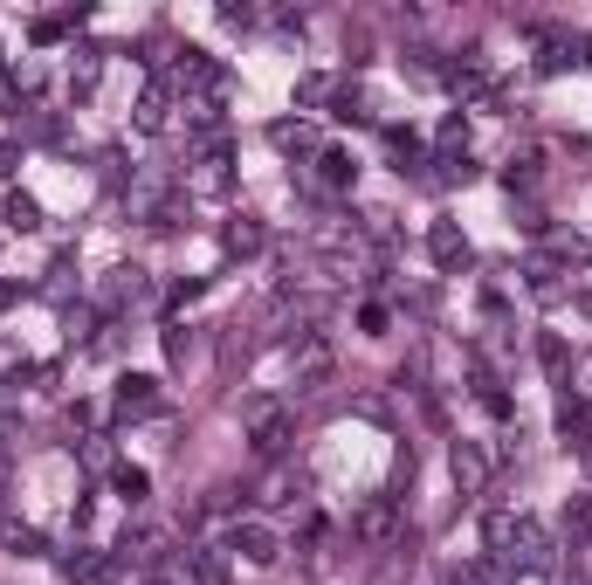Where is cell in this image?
Wrapping results in <instances>:
<instances>
[{"label":"cell","instance_id":"83f0119b","mask_svg":"<svg viewBox=\"0 0 592 585\" xmlns=\"http://www.w3.org/2000/svg\"><path fill=\"white\" fill-rule=\"evenodd\" d=\"M138 585H172V578H138Z\"/></svg>","mask_w":592,"mask_h":585},{"label":"cell","instance_id":"5b68a950","mask_svg":"<svg viewBox=\"0 0 592 585\" xmlns=\"http://www.w3.org/2000/svg\"><path fill=\"white\" fill-rule=\"evenodd\" d=\"M227 544H235L242 558H248V565H276V558H282V544H276V530L269 524H235V530H227Z\"/></svg>","mask_w":592,"mask_h":585},{"label":"cell","instance_id":"e0dca14e","mask_svg":"<svg viewBox=\"0 0 592 585\" xmlns=\"http://www.w3.org/2000/svg\"><path fill=\"white\" fill-rule=\"evenodd\" d=\"M111 296L118 303H145V269H118L111 275Z\"/></svg>","mask_w":592,"mask_h":585},{"label":"cell","instance_id":"ac0fdd59","mask_svg":"<svg viewBox=\"0 0 592 585\" xmlns=\"http://www.w3.org/2000/svg\"><path fill=\"white\" fill-rule=\"evenodd\" d=\"M530 296H545V303L565 296V283H558V269H551V262H530Z\"/></svg>","mask_w":592,"mask_h":585},{"label":"cell","instance_id":"44dd1931","mask_svg":"<svg viewBox=\"0 0 592 585\" xmlns=\"http://www.w3.org/2000/svg\"><path fill=\"white\" fill-rule=\"evenodd\" d=\"M111 482H118V496H124V503H138V496H145V469H118Z\"/></svg>","mask_w":592,"mask_h":585},{"label":"cell","instance_id":"f1b7e54d","mask_svg":"<svg viewBox=\"0 0 592 585\" xmlns=\"http://www.w3.org/2000/svg\"><path fill=\"white\" fill-rule=\"evenodd\" d=\"M0 303H8V283H0Z\"/></svg>","mask_w":592,"mask_h":585},{"label":"cell","instance_id":"5bb4252c","mask_svg":"<svg viewBox=\"0 0 592 585\" xmlns=\"http://www.w3.org/2000/svg\"><path fill=\"white\" fill-rule=\"evenodd\" d=\"M166 111H172V104H166V83H152V90L138 97V132H166Z\"/></svg>","mask_w":592,"mask_h":585},{"label":"cell","instance_id":"3957f363","mask_svg":"<svg viewBox=\"0 0 592 585\" xmlns=\"http://www.w3.org/2000/svg\"><path fill=\"white\" fill-rule=\"evenodd\" d=\"M351 538L358 544H400V496H372L366 510L351 517Z\"/></svg>","mask_w":592,"mask_h":585},{"label":"cell","instance_id":"ba28073f","mask_svg":"<svg viewBox=\"0 0 592 585\" xmlns=\"http://www.w3.org/2000/svg\"><path fill=\"white\" fill-rule=\"evenodd\" d=\"M448 469H455V482H461V496H482V482H489V454H482L476 441H455Z\"/></svg>","mask_w":592,"mask_h":585},{"label":"cell","instance_id":"30bf717a","mask_svg":"<svg viewBox=\"0 0 592 585\" xmlns=\"http://www.w3.org/2000/svg\"><path fill=\"white\" fill-rule=\"evenodd\" d=\"M221 248H227V256H255V248H263V221H255V214H235V221L221 227Z\"/></svg>","mask_w":592,"mask_h":585},{"label":"cell","instance_id":"cb8c5ba5","mask_svg":"<svg viewBox=\"0 0 592 585\" xmlns=\"http://www.w3.org/2000/svg\"><path fill=\"white\" fill-rule=\"evenodd\" d=\"M90 83H97V56H83V63H76V69H69V90H76V97H83Z\"/></svg>","mask_w":592,"mask_h":585},{"label":"cell","instance_id":"7c38bea8","mask_svg":"<svg viewBox=\"0 0 592 585\" xmlns=\"http://www.w3.org/2000/svg\"><path fill=\"white\" fill-rule=\"evenodd\" d=\"M592 538V496H572V503H565V544H585Z\"/></svg>","mask_w":592,"mask_h":585},{"label":"cell","instance_id":"8992f818","mask_svg":"<svg viewBox=\"0 0 592 585\" xmlns=\"http://www.w3.org/2000/svg\"><path fill=\"white\" fill-rule=\"evenodd\" d=\"M118 414H124V420H145V414H159V379H145V372H124V379H118Z\"/></svg>","mask_w":592,"mask_h":585},{"label":"cell","instance_id":"7402d4cb","mask_svg":"<svg viewBox=\"0 0 592 585\" xmlns=\"http://www.w3.org/2000/svg\"><path fill=\"white\" fill-rule=\"evenodd\" d=\"M221 21H227V29H255V21H263V8H248V0H235V8H221Z\"/></svg>","mask_w":592,"mask_h":585},{"label":"cell","instance_id":"d4e9b609","mask_svg":"<svg viewBox=\"0 0 592 585\" xmlns=\"http://www.w3.org/2000/svg\"><path fill=\"white\" fill-rule=\"evenodd\" d=\"M503 187H510V193H517V187H537V159H524V166H510V172H503Z\"/></svg>","mask_w":592,"mask_h":585},{"label":"cell","instance_id":"d6986e66","mask_svg":"<svg viewBox=\"0 0 592 585\" xmlns=\"http://www.w3.org/2000/svg\"><path fill=\"white\" fill-rule=\"evenodd\" d=\"M0 544H8V551H42L35 530H29V524H8V517H0Z\"/></svg>","mask_w":592,"mask_h":585},{"label":"cell","instance_id":"7a4b0ae2","mask_svg":"<svg viewBox=\"0 0 592 585\" xmlns=\"http://www.w3.org/2000/svg\"><path fill=\"white\" fill-rule=\"evenodd\" d=\"M242 427H248V448L263 454V462H282L290 441H297V414H290L282 400H269V393L242 400Z\"/></svg>","mask_w":592,"mask_h":585},{"label":"cell","instance_id":"2e32d148","mask_svg":"<svg viewBox=\"0 0 592 585\" xmlns=\"http://www.w3.org/2000/svg\"><path fill=\"white\" fill-rule=\"evenodd\" d=\"M317 180L324 187H351V159L345 151H317Z\"/></svg>","mask_w":592,"mask_h":585},{"label":"cell","instance_id":"484cf974","mask_svg":"<svg viewBox=\"0 0 592 585\" xmlns=\"http://www.w3.org/2000/svg\"><path fill=\"white\" fill-rule=\"evenodd\" d=\"M14 166H21V151H14V145H0V180H8Z\"/></svg>","mask_w":592,"mask_h":585},{"label":"cell","instance_id":"4316f807","mask_svg":"<svg viewBox=\"0 0 592 585\" xmlns=\"http://www.w3.org/2000/svg\"><path fill=\"white\" fill-rule=\"evenodd\" d=\"M558 585H585V572H579V565H572V572H558Z\"/></svg>","mask_w":592,"mask_h":585},{"label":"cell","instance_id":"4fadbf2b","mask_svg":"<svg viewBox=\"0 0 592 585\" xmlns=\"http://www.w3.org/2000/svg\"><path fill=\"white\" fill-rule=\"evenodd\" d=\"M221 187H227V151L208 145V159H200V172H193V193H221Z\"/></svg>","mask_w":592,"mask_h":585},{"label":"cell","instance_id":"6da1fadb","mask_svg":"<svg viewBox=\"0 0 592 585\" xmlns=\"http://www.w3.org/2000/svg\"><path fill=\"white\" fill-rule=\"evenodd\" d=\"M489 558L510 572H551V538L537 517H517V510H496L489 517Z\"/></svg>","mask_w":592,"mask_h":585},{"label":"cell","instance_id":"603a6c76","mask_svg":"<svg viewBox=\"0 0 592 585\" xmlns=\"http://www.w3.org/2000/svg\"><path fill=\"white\" fill-rule=\"evenodd\" d=\"M537 351H545V372H551V379H565V365H572V359H565V338H545Z\"/></svg>","mask_w":592,"mask_h":585},{"label":"cell","instance_id":"ffe728a7","mask_svg":"<svg viewBox=\"0 0 592 585\" xmlns=\"http://www.w3.org/2000/svg\"><path fill=\"white\" fill-rule=\"evenodd\" d=\"M8 221L14 227H42V207H35L29 193H8Z\"/></svg>","mask_w":592,"mask_h":585},{"label":"cell","instance_id":"9a60e30c","mask_svg":"<svg viewBox=\"0 0 592 585\" xmlns=\"http://www.w3.org/2000/svg\"><path fill=\"white\" fill-rule=\"evenodd\" d=\"M455 585H510V565H496V558H476L469 572H455Z\"/></svg>","mask_w":592,"mask_h":585},{"label":"cell","instance_id":"277c9868","mask_svg":"<svg viewBox=\"0 0 592 585\" xmlns=\"http://www.w3.org/2000/svg\"><path fill=\"white\" fill-rule=\"evenodd\" d=\"M290 379H297V386H324V379H331V345L317 338V330H297V345H290Z\"/></svg>","mask_w":592,"mask_h":585},{"label":"cell","instance_id":"9c48e42d","mask_svg":"<svg viewBox=\"0 0 592 585\" xmlns=\"http://www.w3.org/2000/svg\"><path fill=\"white\" fill-rule=\"evenodd\" d=\"M427 256L442 262V269H469V241H461V227H455V221H434V235H427Z\"/></svg>","mask_w":592,"mask_h":585},{"label":"cell","instance_id":"8fae6325","mask_svg":"<svg viewBox=\"0 0 592 585\" xmlns=\"http://www.w3.org/2000/svg\"><path fill=\"white\" fill-rule=\"evenodd\" d=\"M269 138H276V151H317V132H311L303 117H282Z\"/></svg>","mask_w":592,"mask_h":585},{"label":"cell","instance_id":"52a82bcc","mask_svg":"<svg viewBox=\"0 0 592 585\" xmlns=\"http://www.w3.org/2000/svg\"><path fill=\"white\" fill-rule=\"evenodd\" d=\"M63 572H69V585H118V558L111 551H69Z\"/></svg>","mask_w":592,"mask_h":585}]
</instances>
